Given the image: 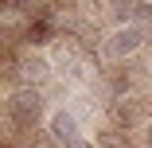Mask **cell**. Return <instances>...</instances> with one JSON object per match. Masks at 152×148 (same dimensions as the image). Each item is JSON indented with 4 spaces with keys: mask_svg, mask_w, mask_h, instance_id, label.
<instances>
[{
    "mask_svg": "<svg viewBox=\"0 0 152 148\" xmlns=\"http://www.w3.org/2000/svg\"><path fill=\"white\" fill-rule=\"evenodd\" d=\"M51 63H55V74H63V82H70V86H86L98 78L94 51L78 35H58L51 47Z\"/></svg>",
    "mask_w": 152,
    "mask_h": 148,
    "instance_id": "obj_1",
    "label": "cell"
},
{
    "mask_svg": "<svg viewBox=\"0 0 152 148\" xmlns=\"http://www.w3.org/2000/svg\"><path fill=\"white\" fill-rule=\"evenodd\" d=\"M47 98L43 90H31V86H12L8 101H4V121H8V148L16 140V133H31L39 121H47Z\"/></svg>",
    "mask_w": 152,
    "mask_h": 148,
    "instance_id": "obj_2",
    "label": "cell"
},
{
    "mask_svg": "<svg viewBox=\"0 0 152 148\" xmlns=\"http://www.w3.org/2000/svg\"><path fill=\"white\" fill-rule=\"evenodd\" d=\"M55 74V63H51V55L47 51H12L8 55V78L16 86H31V90H43V86L51 82Z\"/></svg>",
    "mask_w": 152,
    "mask_h": 148,
    "instance_id": "obj_3",
    "label": "cell"
},
{
    "mask_svg": "<svg viewBox=\"0 0 152 148\" xmlns=\"http://www.w3.org/2000/svg\"><path fill=\"white\" fill-rule=\"evenodd\" d=\"M148 47V31L144 27H113V31L98 43V51L109 58V63H129Z\"/></svg>",
    "mask_w": 152,
    "mask_h": 148,
    "instance_id": "obj_4",
    "label": "cell"
},
{
    "mask_svg": "<svg viewBox=\"0 0 152 148\" xmlns=\"http://www.w3.org/2000/svg\"><path fill=\"white\" fill-rule=\"evenodd\" d=\"M47 136H55L58 144H74V140H82V117L70 109V105H58L51 117H47Z\"/></svg>",
    "mask_w": 152,
    "mask_h": 148,
    "instance_id": "obj_5",
    "label": "cell"
},
{
    "mask_svg": "<svg viewBox=\"0 0 152 148\" xmlns=\"http://www.w3.org/2000/svg\"><path fill=\"white\" fill-rule=\"evenodd\" d=\"M109 117H113V125L117 129H137V125H148V109H144V101L140 98H133V94H121V98H113V105H109Z\"/></svg>",
    "mask_w": 152,
    "mask_h": 148,
    "instance_id": "obj_6",
    "label": "cell"
},
{
    "mask_svg": "<svg viewBox=\"0 0 152 148\" xmlns=\"http://www.w3.org/2000/svg\"><path fill=\"white\" fill-rule=\"evenodd\" d=\"M98 148H133V144H129L125 129H102L98 133Z\"/></svg>",
    "mask_w": 152,
    "mask_h": 148,
    "instance_id": "obj_7",
    "label": "cell"
},
{
    "mask_svg": "<svg viewBox=\"0 0 152 148\" xmlns=\"http://www.w3.org/2000/svg\"><path fill=\"white\" fill-rule=\"evenodd\" d=\"M23 148H58V140H55V136H27Z\"/></svg>",
    "mask_w": 152,
    "mask_h": 148,
    "instance_id": "obj_8",
    "label": "cell"
},
{
    "mask_svg": "<svg viewBox=\"0 0 152 148\" xmlns=\"http://www.w3.org/2000/svg\"><path fill=\"white\" fill-rule=\"evenodd\" d=\"M66 148H98V140H90V136H82V140H74V144H66Z\"/></svg>",
    "mask_w": 152,
    "mask_h": 148,
    "instance_id": "obj_9",
    "label": "cell"
},
{
    "mask_svg": "<svg viewBox=\"0 0 152 148\" xmlns=\"http://www.w3.org/2000/svg\"><path fill=\"white\" fill-rule=\"evenodd\" d=\"M144 144H148V148H152V121H148V125H144Z\"/></svg>",
    "mask_w": 152,
    "mask_h": 148,
    "instance_id": "obj_10",
    "label": "cell"
},
{
    "mask_svg": "<svg viewBox=\"0 0 152 148\" xmlns=\"http://www.w3.org/2000/svg\"><path fill=\"white\" fill-rule=\"evenodd\" d=\"M144 31H148V47H152V27H144Z\"/></svg>",
    "mask_w": 152,
    "mask_h": 148,
    "instance_id": "obj_11",
    "label": "cell"
}]
</instances>
